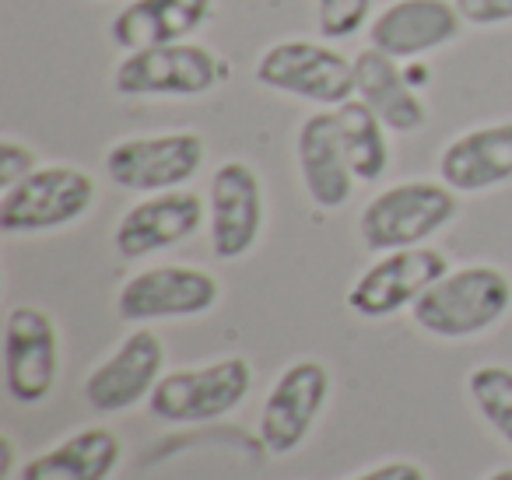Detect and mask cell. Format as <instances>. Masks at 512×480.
<instances>
[{
    "mask_svg": "<svg viewBox=\"0 0 512 480\" xmlns=\"http://www.w3.org/2000/svg\"><path fill=\"white\" fill-rule=\"evenodd\" d=\"M512 309V281L498 267L449 270L411 305L414 323L442 340H463L491 330Z\"/></svg>",
    "mask_w": 512,
    "mask_h": 480,
    "instance_id": "1",
    "label": "cell"
},
{
    "mask_svg": "<svg viewBox=\"0 0 512 480\" xmlns=\"http://www.w3.org/2000/svg\"><path fill=\"white\" fill-rule=\"evenodd\" d=\"M453 218L456 190H449L446 183L411 179V183H397L372 197L362 211L358 232L372 253H393V249L425 246Z\"/></svg>",
    "mask_w": 512,
    "mask_h": 480,
    "instance_id": "2",
    "label": "cell"
},
{
    "mask_svg": "<svg viewBox=\"0 0 512 480\" xmlns=\"http://www.w3.org/2000/svg\"><path fill=\"white\" fill-rule=\"evenodd\" d=\"M228 74L232 67L207 46L169 43L127 53L113 74V88L127 99H190L218 88L221 81H228Z\"/></svg>",
    "mask_w": 512,
    "mask_h": 480,
    "instance_id": "3",
    "label": "cell"
},
{
    "mask_svg": "<svg viewBox=\"0 0 512 480\" xmlns=\"http://www.w3.org/2000/svg\"><path fill=\"white\" fill-rule=\"evenodd\" d=\"M249 386H253V368L246 358L232 354L211 365L162 375L148 396V410L169 424L214 421V417L232 414L249 396Z\"/></svg>",
    "mask_w": 512,
    "mask_h": 480,
    "instance_id": "4",
    "label": "cell"
},
{
    "mask_svg": "<svg viewBox=\"0 0 512 480\" xmlns=\"http://www.w3.org/2000/svg\"><path fill=\"white\" fill-rule=\"evenodd\" d=\"M256 81L271 92L295 95L316 106H344L355 99V60L330 50L327 43L285 39L256 60Z\"/></svg>",
    "mask_w": 512,
    "mask_h": 480,
    "instance_id": "5",
    "label": "cell"
},
{
    "mask_svg": "<svg viewBox=\"0 0 512 480\" xmlns=\"http://www.w3.org/2000/svg\"><path fill=\"white\" fill-rule=\"evenodd\" d=\"M95 204V179L74 165H46L4 190L0 228L8 235L53 232L85 218Z\"/></svg>",
    "mask_w": 512,
    "mask_h": 480,
    "instance_id": "6",
    "label": "cell"
},
{
    "mask_svg": "<svg viewBox=\"0 0 512 480\" xmlns=\"http://www.w3.org/2000/svg\"><path fill=\"white\" fill-rule=\"evenodd\" d=\"M204 165V141L190 130L130 137L106 151V176L120 190L165 193L190 183Z\"/></svg>",
    "mask_w": 512,
    "mask_h": 480,
    "instance_id": "7",
    "label": "cell"
},
{
    "mask_svg": "<svg viewBox=\"0 0 512 480\" xmlns=\"http://www.w3.org/2000/svg\"><path fill=\"white\" fill-rule=\"evenodd\" d=\"M60 375V333L50 312L15 305L4 323V386L11 400L43 403Z\"/></svg>",
    "mask_w": 512,
    "mask_h": 480,
    "instance_id": "8",
    "label": "cell"
},
{
    "mask_svg": "<svg viewBox=\"0 0 512 480\" xmlns=\"http://www.w3.org/2000/svg\"><path fill=\"white\" fill-rule=\"evenodd\" d=\"M449 274V260L442 249L411 246L383 253L348 291V309L365 319H386L393 312L414 305L439 277Z\"/></svg>",
    "mask_w": 512,
    "mask_h": 480,
    "instance_id": "9",
    "label": "cell"
},
{
    "mask_svg": "<svg viewBox=\"0 0 512 480\" xmlns=\"http://www.w3.org/2000/svg\"><path fill=\"white\" fill-rule=\"evenodd\" d=\"M221 284L214 274L186 263L151 267L134 274L116 295V312L127 323H155V319H186L204 316L214 309Z\"/></svg>",
    "mask_w": 512,
    "mask_h": 480,
    "instance_id": "10",
    "label": "cell"
},
{
    "mask_svg": "<svg viewBox=\"0 0 512 480\" xmlns=\"http://www.w3.org/2000/svg\"><path fill=\"white\" fill-rule=\"evenodd\" d=\"M330 396V372L327 365L306 358L288 365L271 386L260 410V442L274 456H288L295 452L306 435L313 431L316 417H320L323 403Z\"/></svg>",
    "mask_w": 512,
    "mask_h": 480,
    "instance_id": "11",
    "label": "cell"
},
{
    "mask_svg": "<svg viewBox=\"0 0 512 480\" xmlns=\"http://www.w3.org/2000/svg\"><path fill=\"white\" fill-rule=\"evenodd\" d=\"M207 225L218 260H239L264 232V186L246 162H225L207 190Z\"/></svg>",
    "mask_w": 512,
    "mask_h": 480,
    "instance_id": "12",
    "label": "cell"
},
{
    "mask_svg": "<svg viewBox=\"0 0 512 480\" xmlns=\"http://www.w3.org/2000/svg\"><path fill=\"white\" fill-rule=\"evenodd\" d=\"M165 368V347L151 330H134L85 379V400L99 414H120L148 400Z\"/></svg>",
    "mask_w": 512,
    "mask_h": 480,
    "instance_id": "13",
    "label": "cell"
},
{
    "mask_svg": "<svg viewBox=\"0 0 512 480\" xmlns=\"http://www.w3.org/2000/svg\"><path fill=\"white\" fill-rule=\"evenodd\" d=\"M207 211L204 200L190 190H165L151 193L141 204H134L120 218L113 232V246L123 260H141V256L162 253L169 246H179L197 228L204 225Z\"/></svg>",
    "mask_w": 512,
    "mask_h": 480,
    "instance_id": "14",
    "label": "cell"
},
{
    "mask_svg": "<svg viewBox=\"0 0 512 480\" xmlns=\"http://www.w3.org/2000/svg\"><path fill=\"white\" fill-rule=\"evenodd\" d=\"M463 25L453 0H393L369 22V43L393 60H418L453 43Z\"/></svg>",
    "mask_w": 512,
    "mask_h": 480,
    "instance_id": "15",
    "label": "cell"
},
{
    "mask_svg": "<svg viewBox=\"0 0 512 480\" xmlns=\"http://www.w3.org/2000/svg\"><path fill=\"white\" fill-rule=\"evenodd\" d=\"M295 158H299L302 186L316 207L337 211L348 204L355 190V172L344 155L337 113H313L302 120L299 137H295Z\"/></svg>",
    "mask_w": 512,
    "mask_h": 480,
    "instance_id": "16",
    "label": "cell"
},
{
    "mask_svg": "<svg viewBox=\"0 0 512 480\" xmlns=\"http://www.w3.org/2000/svg\"><path fill=\"white\" fill-rule=\"evenodd\" d=\"M439 179L456 193H484L512 183V120L474 127L439 155Z\"/></svg>",
    "mask_w": 512,
    "mask_h": 480,
    "instance_id": "17",
    "label": "cell"
},
{
    "mask_svg": "<svg viewBox=\"0 0 512 480\" xmlns=\"http://www.w3.org/2000/svg\"><path fill=\"white\" fill-rule=\"evenodd\" d=\"M355 99H362L393 134H414L428 123L425 102L407 81L400 60L386 57L376 46L355 57Z\"/></svg>",
    "mask_w": 512,
    "mask_h": 480,
    "instance_id": "18",
    "label": "cell"
},
{
    "mask_svg": "<svg viewBox=\"0 0 512 480\" xmlns=\"http://www.w3.org/2000/svg\"><path fill=\"white\" fill-rule=\"evenodd\" d=\"M211 4L214 0H130L109 25V39L127 53L186 43L207 22Z\"/></svg>",
    "mask_w": 512,
    "mask_h": 480,
    "instance_id": "19",
    "label": "cell"
},
{
    "mask_svg": "<svg viewBox=\"0 0 512 480\" xmlns=\"http://www.w3.org/2000/svg\"><path fill=\"white\" fill-rule=\"evenodd\" d=\"M123 459V442L109 428H81L50 452L29 459L22 480H109Z\"/></svg>",
    "mask_w": 512,
    "mask_h": 480,
    "instance_id": "20",
    "label": "cell"
},
{
    "mask_svg": "<svg viewBox=\"0 0 512 480\" xmlns=\"http://www.w3.org/2000/svg\"><path fill=\"white\" fill-rule=\"evenodd\" d=\"M337 127H341L344 155L362 183H376L390 169V141H386V123L365 106L362 99H348L334 109Z\"/></svg>",
    "mask_w": 512,
    "mask_h": 480,
    "instance_id": "21",
    "label": "cell"
},
{
    "mask_svg": "<svg viewBox=\"0 0 512 480\" xmlns=\"http://www.w3.org/2000/svg\"><path fill=\"white\" fill-rule=\"evenodd\" d=\"M467 393L481 417L512 445V372L502 365H481L467 375Z\"/></svg>",
    "mask_w": 512,
    "mask_h": 480,
    "instance_id": "22",
    "label": "cell"
},
{
    "mask_svg": "<svg viewBox=\"0 0 512 480\" xmlns=\"http://www.w3.org/2000/svg\"><path fill=\"white\" fill-rule=\"evenodd\" d=\"M372 0H316V29L323 39H351L372 22Z\"/></svg>",
    "mask_w": 512,
    "mask_h": 480,
    "instance_id": "23",
    "label": "cell"
},
{
    "mask_svg": "<svg viewBox=\"0 0 512 480\" xmlns=\"http://www.w3.org/2000/svg\"><path fill=\"white\" fill-rule=\"evenodd\" d=\"M456 11L467 25L477 29H495V25L512 22V0H453Z\"/></svg>",
    "mask_w": 512,
    "mask_h": 480,
    "instance_id": "24",
    "label": "cell"
},
{
    "mask_svg": "<svg viewBox=\"0 0 512 480\" xmlns=\"http://www.w3.org/2000/svg\"><path fill=\"white\" fill-rule=\"evenodd\" d=\"M29 172H36V151L11 141V137L0 141V186L11 190V186L22 183Z\"/></svg>",
    "mask_w": 512,
    "mask_h": 480,
    "instance_id": "25",
    "label": "cell"
},
{
    "mask_svg": "<svg viewBox=\"0 0 512 480\" xmlns=\"http://www.w3.org/2000/svg\"><path fill=\"white\" fill-rule=\"evenodd\" d=\"M351 480H428V477L421 466L397 459V463H383V466H376V470L362 473V477H351Z\"/></svg>",
    "mask_w": 512,
    "mask_h": 480,
    "instance_id": "26",
    "label": "cell"
},
{
    "mask_svg": "<svg viewBox=\"0 0 512 480\" xmlns=\"http://www.w3.org/2000/svg\"><path fill=\"white\" fill-rule=\"evenodd\" d=\"M407 81H411V85L414 88H425L428 85V71H425V67H407Z\"/></svg>",
    "mask_w": 512,
    "mask_h": 480,
    "instance_id": "27",
    "label": "cell"
},
{
    "mask_svg": "<svg viewBox=\"0 0 512 480\" xmlns=\"http://www.w3.org/2000/svg\"><path fill=\"white\" fill-rule=\"evenodd\" d=\"M484 480H512V466H509V470H498V473H491V477H484Z\"/></svg>",
    "mask_w": 512,
    "mask_h": 480,
    "instance_id": "28",
    "label": "cell"
}]
</instances>
